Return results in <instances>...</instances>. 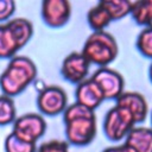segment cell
I'll return each mask as SVG.
<instances>
[{
	"instance_id": "6da1fadb",
	"label": "cell",
	"mask_w": 152,
	"mask_h": 152,
	"mask_svg": "<svg viewBox=\"0 0 152 152\" xmlns=\"http://www.w3.org/2000/svg\"><path fill=\"white\" fill-rule=\"evenodd\" d=\"M66 142L75 146L90 144L97 132L96 115L94 110L74 102L63 112Z\"/></svg>"
},
{
	"instance_id": "7a4b0ae2",
	"label": "cell",
	"mask_w": 152,
	"mask_h": 152,
	"mask_svg": "<svg viewBox=\"0 0 152 152\" xmlns=\"http://www.w3.org/2000/svg\"><path fill=\"white\" fill-rule=\"evenodd\" d=\"M37 77L34 62L26 56H14L0 75V88L10 97L23 93Z\"/></svg>"
},
{
	"instance_id": "3957f363",
	"label": "cell",
	"mask_w": 152,
	"mask_h": 152,
	"mask_svg": "<svg viewBox=\"0 0 152 152\" xmlns=\"http://www.w3.org/2000/svg\"><path fill=\"white\" fill-rule=\"evenodd\" d=\"M82 55L90 64L100 68L110 64L119 53L116 39L107 31L93 32L83 44Z\"/></svg>"
},
{
	"instance_id": "277c9868",
	"label": "cell",
	"mask_w": 152,
	"mask_h": 152,
	"mask_svg": "<svg viewBox=\"0 0 152 152\" xmlns=\"http://www.w3.org/2000/svg\"><path fill=\"white\" fill-rule=\"evenodd\" d=\"M135 120L128 109L122 106H113L104 115L103 133L112 141H120L127 137L134 127Z\"/></svg>"
},
{
	"instance_id": "5b68a950",
	"label": "cell",
	"mask_w": 152,
	"mask_h": 152,
	"mask_svg": "<svg viewBox=\"0 0 152 152\" xmlns=\"http://www.w3.org/2000/svg\"><path fill=\"white\" fill-rule=\"evenodd\" d=\"M46 131V122L44 118L36 113H27L21 116L15 118L13 121V131L18 138L28 141L37 142L39 138L44 135Z\"/></svg>"
},
{
	"instance_id": "8992f818",
	"label": "cell",
	"mask_w": 152,
	"mask_h": 152,
	"mask_svg": "<svg viewBox=\"0 0 152 152\" xmlns=\"http://www.w3.org/2000/svg\"><path fill=\"white\" fill-rule=\"evenodd\" d=\"M37 107L40 113L55 116L64 112L68 107V96L63 88L58 86L44 87L37 96Z\"/></svg>"
},
{
	"instance_id": "52a82bcc",
	"label": "cell",
	"mask_w": 152,
	"mask_h": 152,
	"mask_svg": "<svg viewBox=\"0 0 152 152\" xmlns=\"http://www.w3.org/2000/svg\"><path fill=\"white\" fill-rule=\"evenodd\" d=\"M90 78L99 86L101 89L104 100L108 99H118L122 93L125 88V81L124 77L121 76L120 72L116 70L103 66L99 68L91 76Z\"/></svg>"
},
{
	"instance_id": "ba28073f",
	"label": "cell",
	"mask_w": 152,
	"mask_h": 152,
	"mask_svg": "<svg viewBox=\"0 0 152 152\" xmlns=\"http://www.w3.org/2000/svg\"><path fill=\"white\" fill-rule=\"evenodd\" d=\"M71 15V5L66 0H45L42 4V18L44 23L58 28L64 26Z\"/></svg>"
},
{
	"instance_id": "9c48e42d",
	"label": "cell",
	"mask_w": 152,
	"mask_h": 152,
	"mask_svg": "<svg viewBox=\"0 0 152 152\" xmlns=\"http://www.w3.org/2000/svg\"><path fill=\"white\" fill-rule=\"evenodd\" d=\"M89 66L90 63L82 55V52L74 51L63 59L61 66V74L66 81L78 84L87 78L89 72Z\"/></svg>"
},
{
	"instance_id": "30bf717a",
	"label": "cell",
	"mask_w": 152,
	"mask_h": 152,
	"mask_svg": "<svg viewBox=\"0 0 152 152\" xmlns=\"http://www.w3.org/2000/svg\"><path fill=\"white\" fill-rule=\"evenodd\" d=\"M125 107L134 116L135 124H141L146 120L148 114V103L144 95L137 91H124L118 99L116 103Z\"/></svg>"
},
{
	"instance_id": "8fae6325",
	"label": "cell",
	"mask_w": 152,
	"mask_h": 152,
	"mask_svg": "<svg viewBox=\"0 0 152 152\" xmlns=\"http://www.w3.org/2000/svg\"><path fill=\"white\" fill-rule=\"evenodd\" d=\"M75 97H76L77 103L91 110L97 108L104 100L101 89L90 77L86 78L84 81L77 84L76 90H75Z\"/></svg>"
},
{
	"instance_id": "7c38bea8",
	"label": "cell",
	"mask_w": 152,
	"mask_h": 152,
	"mask_svg": "<svg viewBox=\"0 0 152 152\" xmlns=\"http://www.w3.org/2000/svg\"><path fill=\"white\" fill-rule=\"evenodd\" d=\"M134 152H152V128L133 127L125 138V142Z\"/></svg>"
},
{
	"instance_id": "4fadbf2b",
	"label": "cell",
	"mask_w": 152,
	"mask_h": 152,
	"mask_svg": "<svg viewBox=\"0 0 152 152\" xmlns=\"http://www.w3.org/2000/svg\"><path fill=\"white\" fill-rule=\"evenodd\" d=\"M6 25L15 37L17 42L19 43L20 48L27 44V42L31 39L33 34V25L32 23L26 18H14L10 19Z\"/></svg>"
},
{
	"instance_id": "5bb4252c",
	"label": "cell",
	"mask_w": 152,
	"mask_h": 152,
	"mask_svg": "<svg viewBox=\"0 0 152 152\" xmlns=\"http://www.w3.org/2000/svg\"><path fill=\"white\" fill-rule=\"evenodd\" d=\"M15 37L5 24H0V58H13L20 50Z\"/></svg>"
},
{
	"instance_id": "9a60e30c",
	"label": "cell",
	"mask_w": 152,
	"mask_h": 152,
	"mask_svg": "<svg viewBox=\"0 0 152 152\" xmlns=\"http://www.w3.org/2000/svg\"><path fill=\"white\" fill-rule=\"evenodd\" d=\"M87 21L94 32H99L104 31V28L112 23V19L107 10L101 5V2H97L94 7L88 11Z\"/></svg>"
},
{
	"instance_id": "2e32d148",
	"label": "cell",
	"mask_w": 152,
	"mask_h": 152,
	"mask_svg": "<svg viewBox=\"0 0 152 152\" xmlns=\"http://www.w3.org/2000/svg\"><path fill=\"white\" fill-rule=\"evenodd\" d=\"M133 20L141 26H152V0H139L132 2L129 13Z\"/></svg>"
},
{
	"instance_id": "e0dca14e",
	"label": "cell",
	"mask_w": 152,
	"mask_h": 152,
	"mask_svg": "<svg viewBox=\"0 0 152 152\" xmlns=\"http://www.w3.org/2000/svg\"><path fill=\"white\" fill-rule=\"evenodd\" d=\"M100 2L107 10L112 21L125 18L132 10V1L128 0H102Z\"/></svg>"
},
{
	"instance_id": "ac0fdd59",
	"label": "cell",
	"mask_w": 152,
	"mask_h": 152,
	"mask_svg": "<svg viewBox=\"0 0 152 152\" xmlns=\"http://www.w3.org/2000/svg\"><path fill=\"white\" fill-rule=\"evenodd\" d=\"M4 147L6 152H36L37 151V146L34 142L25 141L18 138L13 133H10L6 137Z\"/></svg>"
},
{
	"instance_id": "d6986e66",
	"label": "cell",
	"mask_w": 152,
	"mask_h": 152,
	"mask_svg": "<svg viewBox=\"0 0 152 152\" xmlns=\"http://www.w3.org/2000/svg\"><path fill=\"white\" fill-rule=\"evenodd\" d=\"M15 104L12 97L0 95V126H6L15 120Z\"/></svg>"
},
{
	"instance_id": "ffe728a7",
	"label": "cell",
	"mask_w": 152,
	"mask_h": 152,
	"mask_svg": "<svg viewBox=\"0 0 152 152\" xmlns=\"http://www.w3.org/2000/svg\"><path fill=\"white\" fill-rule=\"evenodd\" d=\"M137 48L142 56L152 59V26H147L140 31L137 38Z\"/></svg>"
},
{
	"instance_id": "44dd1931",
	"label": "cell",
	"mask_w": 152,
	"mask_h": 152,
	"mask_svg": "<svg viewBox=\"0 0 152 152\" xmlns=\"http://www.w3.org/2000/svg\"><path fill=\"white\" fill-rule=\"evenodd\" d=\"M36 152H69V144L65 140L52 139L43 142Z\"/></svg>"
},
{
	"instance_id": "7402d4cb",
	"label": "cell",
	"mask_w": 152,
	"mask_h": 152,
	"mask_svg": "<svg viewBox=\"0 0 152 152\" xmlns=\"http://www.w3.org/2000/svg\"><path fill=\"white\" fill-rule=\"evenodd\" d=\"M15 11L13 0H0V21H8Z\"/></svg>"
},
{
	"instance_id": "603a6c76",
	"label": "cell",
	"mask_w": 152,
	"mask_h": 152,
	"mask_svg": "<svg viewBox=\"0 0 152 152\" xmlns=\"http://www.w3.org/2000/svg\"><path fill=\"white\" fill-rule=\"evenodd\" d=\"M102 152H134V151L131 147H128L126 144H121V145L109 146V147L104 148Z\"/></svg>"
},
{
	"instance_id": "cb8c5ba5",
	"label": "cell",
	"mask_w": 152,
	"mask_h": 152,
	"mask_svg": "<svg viewBox=\"0 0 152 152\" xmlns=\"http://www.w3.org/2000/svg\"><path fill=\"white\" fill-rule=\"evenodd\" d=\"M148 75H150V80H151V82H152V63H151V65H150V70H148Z\"/></svg>"
},
{
	"instance_id": "d4e9b609",
	"label": "cell",
	"mask_w": 152,
	"mask_h": 152,
	"mask_svg": "<svg viewBox=\"0 0 152 152\" xmlns=\"http://www.w3.org/2000/svg\"><path fill=\"white\" fill-rule=\"evenodd\" d=\"M151 124H152V113H151Z\"/></svg>"
}]
</instances>
